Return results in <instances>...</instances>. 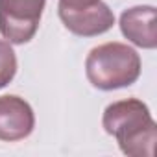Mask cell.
Here are the masks:
<instances>
[{
	"label": "cell",
	"instance_id": "cell-1",
	"mask_svg": "<svg viewBox=\"0 0 157 157\" xmlns=\"http://www.w3.org/2000/svg\"><path fill=\"white\" fill-rule=\"evenodd\" d=\"M104 129L113 135L129 157H153L157 128L146 104L135 98L120 100L104 111Z\"/></svg>",
	"mask_w": 157,
	"mask_h": 157
},
{
	"label": "cell",
	"instance_id": "cell-3",
	"mask_svg": "<svg viewBox=\"0 0 157 157\" xmlns=\"http://www.w3.org/2000/svg\"><path fill=\"white\" fill-rule=\"evenodd\" d=\"M46 0H0V33L11 44L33 39Z\"/></svg>",
	"mask_w": 157,
	"mask_h": 157
},
{
	"label": "cell",
	"instance_id": "cell-2",
	"mask_svg": "<svg viewBox=\"0 0 157 157\" xmlns=\"http://www.w3.org/2000/svg\"><path fill=\"white\" fill-rule=\"evenodd\" d=\"M85 72L89 82L100 91L122 89L139 80L140 57L128 44L105 43L89 52Z\"/></svg>",
	"mask_w": 157,
	"mask_h": 157
},
{
	"label": "cell",
	"instance_id": "cell-8",
	"mask_svg": "<svg viewBox=\"0 0 157 157\" xmlns=\"http://www.w3.org/2000/svg\"><path fill=\"white\" fill-rule=\"evenodd\" d=\"M100 2V0H59V8H67V10H83L89 8L93 4Z\"/></svg>",
	"mask_w": 157,
	"mask_h": 157
},
{
	"label": "cell",
	"instance_id": "cell-7",
	"mask_svg": "<svg viewBox=\"0 0 157 157\" xmlns=\"http://www.w3.org/2000/svg\"><path fill=\"white\" fill-rule=\"evenodd\" d=\"M17 74V56L10 43L0 41V89L6 87Z\"/></svg>",
	"mask_w": 157,
	"mask_h": 157
},
{
	"label": "cell",
	"instance_id": "cell-6",
	"mask_svg": "<svg viewBox=\"0 0 157 157\" xmlns=\"http://www.w3.org/2000/svg\"><path fill=\"white\" fill-rule=\"evenodd\" d=\"M120 30L133 44L153 50L157 46L155 10L151 6H137L124 11L120 17Z\"/></svg>",
	"mask_w": 157,
	"mask_h": 157
},
{
	"label": "cell",
	"instance_id": "cell-5",
	"mask_svg": "<svg viewBox=\"0 0 157 157\" xmlns=\"http://www.w3.org/2000/svg\"><path fill=\"white\" fill-rule=\"evenodd\" d=\"M33 109L26 100L15 94L0 96V140H22L33 131Z\"/></svg>",
	"mask_w": 157,
	"mask_h": 157
},
{
	"label": "cell",
	"instance_id": "cell-4",
	"mask_svg": "<svg viewBox=\"0 0 157 157\" xmlns=\"http://www.w3.org/2000/svg\"><path fill=\"white\" fill-rule=\"evenodd\" d=\"M59 19L68 32L80 37H94L109 32L115 24V15L102 0L83 10L59 8Z\"/></svg>",
	"mask_w": 157,
	"mask_h": 157
}]
</instances>
